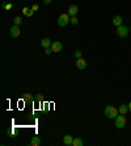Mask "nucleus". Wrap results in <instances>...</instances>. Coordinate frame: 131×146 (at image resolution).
Segmentation results:
<instances>
[{"mask_svg":"<svg viewBox=\"0 0 131 146\" xmlns=\"http://www.w3.org/2000/svg\"><path fill=\"white\" fill-rule=\"evenodd\" d=\"M105 116H106L107 119H115L118 115H119V112H118L117 108H114L113 106H107L106 108H105Z\"/></svg>","mask_w":131,"mask_h":146,"instance_id":"1","label":"nucleus"},{"mask_svg":"<svg viewBox=\"0 0 131 146\" xmlns=\"http://www.w3.org/2000/svg\"><path fill=\"white\" fill-rule=\"evenodd\" d=\"M71 23V19H69V15L68 13H62L60 16L58 17V25L59 27H66Z\"/></svg>","mask_w":131,"mask_h":146,"instance_id":"2","label":"nucleus"},{"mask_svg":"<svg viewBox=\"0 0 131 146\" xmlns=\"http://www.w3.org/2000/svg\"><path fill=\"white\" fill-rule=\"evenodd\" d=\"M114 124H115V128H118V129H121V128H123L124 125H126V117H124V115H119L114 119Z\"/></svg>","mask_w":131,"mask_h":146,"instance_id":"3","label":"nucleus"},{"mask_svg":"<svg viewBox=\"0 0 131 146\" xmlns=\"http://www.w3.org/2000/svg\"><path fill=\"white\" fill-rule=\"evenodd\" d=\"M117 33L121 38H126L130 33V29L127 27H124V25H121V27H117Z\"/></svg>","mask_w":131,"mask_h":146,"instance_id":"4","label":"nucleus"},{"mask_svg":"<svg viewBox=\"0 0 131 146\" xmlns=\"http://www.w3.org/2000/svg\"><path fill=\"white\" fill-rule=\"evenodd\" d=\"M50 48L52 49V53H59V51H62L63 45H62V42H59V41H54Z\"/></svg>","mask_w":131,"mask_h":146,"instance_id":"5","label":"nucleus"},{"mask_svg":"<svg viewBox=\"0 0 131 146\" xmlns=\"http://www.w3.org/2000/svg\"><path fill=\"white\" fill-rule=\"evenodd\" d=\"M9 33H10V37H13V38H16V37H18L21 34V31H20V27L18 25H13V27L10 28V31H9Z\"/></svg>","mask_w":131,"mask_h":146,"instance_id":"6","label":"nucleus"},{"mask_svg":"<svg viewBox=\"0 0 131 146\" xmlns=\"http://www.w3.org/2000/svg\"><path fill=\"white\" fill-rule=\"evenodd\" d=\"M76 67L79 68V70H84L86 67V61L84 58H77L76 59Z\"/></svg>","mask_w":131,"mask_h":146,"instance_id":"7","label":"nucleus"},{"mask_svg":"<svg viewBox=\"0 0 131 146\" xmlns=\"http://www.w3.org/2000/svg\"><path fill=\"white\" fill-rule=\"evenodd\" d=\"M73 142V137L69 136V134H66L64 137H63V145L66 146H71Z\"/></svg>","mask_w":131,"mask_h":146,"instance_id":"8","label":"nucleus"},{"mask_svg":"<svg viewBox=\"0 0 131 146\" xmlns=\"http://www.w3.org/2000/svg\"><path fill=\"white\" fill-rule=\"evenodd\" d=\"M67 13H68L71 17L76 16V15H77V5H75V4L69 5V7H68V12H67Z\"/></svg>","mask_w":131,"mask_h":146,"instance_id":"9","label":"nucleus"},{"mask_svg":"<svg viewBox=\"0 0 131 146\" xmlns=\"http://www.w3.org/2000/svg\"><path fill=\"white\" fill-rule=\"evenodd\" d=\"M123 23V20H122V17L119 16V15H117V16H114L113 17V25H115V27H121V25Z\"/></svg>","mask_w":131,"mask_h":146,"instance_id":"10","label":"nucleus"},{"mask_svg":"<svg viewBox=\"0 0 131 146\" xmlns=\"http://www.w3.org/2000/svg\"><path fill=\"white\" fill-rule=\"evenodd\" d=\"M39 44H41V46L42 48H50V46H51V41H50V38H42L41 40V42H39Z\"/></svg>","mask_w":131,"mask_h":146,"instance_id":"11","label":"nucleus"},{"mask_svg":"<svg viewBox=\"0 0 131 146\" xmlns=\"http://www.w3.org/2000/svg\"><path fill=\"white\" fill-rule=\"evenodd\" d=\"M30 145H31V146H39V145H41V138H39V137H37V136L31 137Z\"/></svg>","mask_w":131,"mask_h":146,"instance_id":"12","label":"nucleus"},{"mask_svg":"<svg viewBox=\"0 0 131 146\" xmlns=\"http://www.w3.org/2000/svg\"><path fill=\"white\" fill-rule=\"evenodd\" d=\"M22 13H24L25 16H28V17H31V16H33V13H34V11L31 9V8L24 7V8H22Z\"/></svg>","mask_w":131,"mask_h":146,"instance_id":"13","label":"nucleus"},{"mask_svg":"<svg viewBox=\"0 0 131 146\" xmlns=\"http://www.w3.org/2000/svg\"><path fill=\"white\" fill-rule=\"evenodd\" d=\"M118 112L121 113V115H126V113L128 112V106H126V104H122V106H119V108H118Z\"/></svg>","mask_w":131,"mask_h":146,"instance_id":"14","label":"nucleus"},{"mask_svg":"<svg viewBox=\"0 0 131 146\" xmlns=\"http://www.w3.org/2000/svg\"><path fill=\"white\" fill-rule=\"evenodd\" d=\"M83 139L79 138V137H76V138H73V142H72V146H83Z\"/></svg>","mask_w":131,"mask_h":146,"instance_id":"15","label":"nucleus"},{"mask_svg":"<svg viewBox=\"0 0 131 146\" xmlns=\"http://www.w3.org/2000/svg\"><path fill=\"white\" fill-rule=\"evenodd\" d=\"M22 99H24V102L25 103H30V102H33V96L30 95V94H24V96H22Z\"/></svg>","mask_w":131,"mask_h":146,"instance_id":"16","label":"nucleus"},{"mask_svg":"<svg viewBox=\"0 0 131 146\" xmlns=\"http://www.w3.org/2000/svg\"><path fill=\"white\" fill-rule=\"evenodd\" d=\"M21 23H22V20H21V17L16 16V17L13 19V25H18V27H20Z\"/></svg>","mask_w":131,"mask_h":146,"instance_id":"17","label":"nucleus"},{"mask_svg":"<svg viewBox=\"0 0 131 146\" xmlns=\"http://www.w3.org/2000/svg\"><path fill=\"white\" fill-rule=\"evenodd\" d=\"M12 4L10 3H8V4H1V8H4V9H12Z\"/></svg>","mask_w":131,"mask_h":146,"instance_id":"18","label":"nucleus"},{"mask_svg":"<svg viewBox=\"0 0 131 146\" xmlns=\"http://www.w3.org/2000/svg\"><path fill=\"white\" fill-rule=\"evenodd\" d=\"M77 23H79V20L76 19V16L71 17V24H72V25H77Z\"/></svg>","mask_w":131,"mask_h":146,"instance_id":"19","label":"nucleus"},{"mask_svg":"<svg viewBox=\"0 0 131 146\" xmlns=\"http://www.w3.org/2000/svg\"><path fill=\"white\" fill-rule=\"evenodd\" d=\"M81 55H83V53H81L80 50H76V51H75V57H76V59H77V58H81Z\"/></svg>","mask_w":131,"mask_h":146,"instance_id":"20","label":"nucleus"},{"mask_svg":"<svg viewBox=\"0 0 131 146\" xmlns=\"http://www.w3.org/2000/svg\"><path fill=\"white\" fill-rule=\"evenodd\" d=\"M51 53H52V49H51V48H46V49H45V54L50 55Z\"/></svg>","mask_w":131,"mask_h":146,"instance_id":"21","label":"nucleus"},{"mask_svg":"<svg viewBox=\"0 0 131 146\" xmlns=\"http://www.w3.org/2000/svg\"><path fill=\"white\" fill-rule=\"evenodd\" d=\"M38 8H39V5H38V4H33L31 9H33V11H38Z\"/></svg>","mask_w":131,"mask_h":146,"instance_id":"22","label":"nucleus"},{"mask_svg":"<svg viewBox=\"0 0 131 146\" xmlns=\"http://www.w3.org/2000/svg\"><path fill=\"white\" fill-rule=\"evenodd\" d=\"M35 100H37V102H41V100H42V95H38L37 98H35Z\"/></svg>","mask_w":131,"mask_h":146,"instance_id":"23","label":"nucleus"},{"mask_svg":"<svg viewBox=\"0 0 131 146\" xmlns=\"http://www.w3.org/2000/svg\"><path fill=\"white\" fill-rule=\"evenodd\" d=\"M51 1H52V0H43V3H45V4H50Z\"/></svg>","mask_w":131,"mask_h":146,"instance_id":"24","label":"nucleus"},{"mask_svg":"<svg viewBox=\"0 0 131 146\" xmlns=\"http://www.w3.org/2000/svg\"><path fill=\"white\" fill-rule=\"evenodd\" d=\"M127 106H128V111H130V112H131V102H130V103H128Z\"/></svg>","mask_w":131,"mask_h":146,"instance_id":"25","label":"nucleus"},{"mask_svg":"<svg viewBox=\"0 0 131 146\" xmlns=\"http://www.w3.org/2000/svg\"><path fill=\"white\" fill-rule=\"evenodd\" d=\"M130 31H131V27H130Z\"/></svg>","mask_w":131,"mask_h":146,"instance_id":"26","label":"nucleus"}]
</instances>
